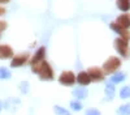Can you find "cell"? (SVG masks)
<instances>
[{"label":"cell","instance_id":"cell-1","mask_svg":"<svg viewBox=\"0 0 130 115\" xmlns=\"http://www.w3.org/2000/svg\"><path fill=\"white\" fill-rule=\"evenodd\" d=\"M31 71L37 73L39 80H42V81H52L55 79V72H53L51 64L47 60H43V61L38 63V64L31 66Z\"/></svg>","mask_w":130,"mask_h":115},{"label":"cell","instance_id":"cell-2","mask_svg":"<svg viewBox=\"0 0 130 115\" xmlns=\"http://www.w3.org/2000/svg\"><path fill=\"white\" fill-rule=\"evenodd\" d=\"M113 47L116 50V52L120 55L122 59H129L130 58V47H129V41L117 37L113 41Z\"/></svg>","mask_w":130,"mask_h":115},{"label":"cell","instance_id":"cell-3","mask_svg":"<svg viewBox=\"0 0 130 115\" xmlns=\"http://www.w3.org/2000/svg\"><path fill=\"white\" fill-rule=\"evenodd\" d=\"M121 64H122V61L118 56H109L103 63L102 68H103L105 75H113L115 72H117L118 69H120Z\"/></svg>","mask_w":130,"mask_h":115},{"label":"cell","instance_id":"cell-4","mask_svg":"<svg viewBox=\"0 0 130 115\" xmlns=\"http://www.w3.org/2000/svg\"><path fill=\"white\" fill-rule=\"evenodd\" d=\"M59 82L62 86H73L77 82V75L73 71H62L59 76Z\"/></svg>","mask_w":130,"mask_h":115},{"label":"cell","instance_id":"cell-5","mask_svg":"<svg viewBox=\"0 0 130 115\" xmlns=\"http://www.w3.org/2000/svg\"><path fill=\"white\" fill-rule=\"evenodd\" d=\"M109 29L113 31V33H116L118 37H121L126 41L130 42V30L129 29H124L121 28L120 25H118L116 21H112V22H109Z\"/></svg>","mask_w":130,"mask_h":115},{"label":"cell","instance_id":"cell-6","mask_svg":"<svg viewBox=\"0 0 130 115\" xmlns=\"http://www.w3.org/2000/svg\"><path fill=\"white\" fill-rule=\"evenodd\" d=\"M89 75L91 77V81L94 82H102L105 80V73L103 71V68H99V67H91L87 69Z\"/></svg>","mask_w":130,"mask_h":115},{"label":"cell","instance_id":"cell-7","mask_svg":"<svg viewBox=\"0 0 130 115\" xmlns=\"http://www.w3.org/2000/svg\"><path fill=\"white\" fill-rule=\"evenodd\" d=\"M29 52H24V54H20V55H14L10 60V67L12 68H18V67H22L25 66L26 63L29 61Z\"/></svg>","mask_w":130,"mask_h":115},{"label":"cell","instance_id":"cell-8","mask_svg":"<svg viewBox=\"0 0 130 115\" xmlns=\"http://www.w3.org/2000/svg\"><path fill=\"white\" fill-rule=\"evenodd\" d=\"M46 58V47L44 46H40L37 51H35V54L32 55V58L30 59V66H34V64H38V63L43 61Z\"/></svg>","mask_w":130,"mask_h":115},{"label":"cell","instance_id":"cell-9","mask_svg":"<svg viewBox=\"0 0 130 115\" xmlns=\"http://www.w3.org/2000/svg\"><path fill=\"white\" fill-rule=\"evenodd\" d=\"M116 22L120 25L121 28L124 29H130V13L129 12H125V13H121L116 17Z\"/></svg>","mask_w":130,"mask_h":115},{"label":"cell","instance_id":"cell-10","mask_svg":"<svg viewBox=\"0 0 130 115\" xmlns=\"http://www.w3.org/2000/svg\"><path fill=\"white\" fill-rule=\"evenodd\" d=\"M14 56L13 48L8 45H0V60H7Z\"/></svg>","mask_w":130,"mask_h":115},{"label":"cell","instance_id":"cell-11","mask_svg":"<svg viewBox=\"0 0 130 115\" xmlns=\"http://www.w3.org/2000/svg\"><path fill=\"white\" fill-rule=\"evenodd\" d=\"M77 82L81 86H87L90 85V84L92 82L91 81V77L89 75V72L87 71H81L77 73Z\"/></svg>","mask_w":130,"mask_h":115},{"label":"cell","instance_id":"cell-12","mask_svg":"<svg viewBox=\"0 0 130 115\" xmlns=\"http://www.w3.org/2000/svg\"><path fill=\"white\" fill-rule=\"evenodd\" d=\"M104 93H105V101H111V99H113L115 98V96H116V85L113 82H111V81H108V82H105V86H104Z\"/></svg>","mask_w":130,"mask_h":115},{"label":"cell","instance_id":"cell-13","mask_svg":"<svg viewBox=\"0 0 130 115\" xmlns=\"http://www.w3.org/2000/svg\"><path fill=\"white\" fill-rule=\"evenodd\" d=\"M89 96V90L86 86H78L73 90V97H75L77 99L82 101V99H86Z\"/></svg>","mask_w":130,"mask_h":115},{"label":"cell","instance_id":"cell-14","mask_svg":"<svg viewBox=\"0 0 130 115\" xmlns=\"http://www.w3.org/2000/svg\"><path fill=\"white\" fill-rule=\"evenodd\" d=\"M126 73H124V72H115L113 75H111V77H109V81L111 82H113L115 85L116 84H121V82H124L125 80H126Z\"/></svg>","mask_w":130,"mask_h":115},{"label":"cell","instance_id":"cell-15","mask_svg":"<svg viewBox=\"0 0 130 115\" xmlns=\"http://www.w3.org/2000/svg\"><path fill=\"white\" fill-rule=\"evenodd\" d=\"M116 7L122 13L130 10V0H116Z\"/></svg>","mask_w":130,"mask_h":115},{"label":"cell","instance_id":"cell-16","mask_svg":"<svg viewBox=\"0 0 130 115\" xmlns=\"http://www.w3.org/2000/svg\"><path fill=\"white\" fill-rule=\"evenodd\" d=\"M118 97L121 99H127L130 98V85H125L120 89V93H118Z\"/></svg>","mask_w":130,"mask_h":115},{"label":"cell","instance_id":"cell-17","mask_svg":"<svg viewBox=\"0 0 130 115\" xmlns=\"http://www.w3.org/2000/svg\"><path fill=\"white\" fill-rule=\"evenodd\" d=\"M69 106H70V109H72L73 111H81V110L83 109V106H82V103H81L79 99H73V101H70V102H69Z\"/></svg>","mask_w":130,"mask_h":115},{"label":"cell","instance_id":"cell-18","mask_svg":"<svg viewBox=\"0 0 130 115\" xmlns=\"http://www.w3.org/2000/svg\"><path fill=\"white\" fill-rule=\"evenodd\" d=\"M117 114L118 115H130V103L121 105V106L117 109Z\"/></svg>","mask_w":130,"mask_h":115},{"label":"cell","instance_id":"cell-19","mask_svg":"<svg viewBox=\"0 0 130 115\" xmlns=\"http://www.w3.org/2000/svg\"><path fill=\"white\" fill-rule=\"evenodd\" d=\"M10 77H12V73L8 68L0 67V80H9Z\"/></svg>","mask_w":130,"mask_h":115},{"label":"cell","instance_id":"cell-20","mask_svg":"<svg viewBox=\"0 0 130 115\" xmlns=\"http://www.w3.org/2000/svg\"><path fill=\"white\" fill-rule=\"evenodd\" d=\"M53 111H55L56 115H72L69 110H67V109L62 107V106H59V105L53 106Z\"/></svg>","mask_w":130,"mask_h":115},{"label":"cell","instance_id":"cell-21","mask_svg":"<svg viewBox=\"0 0 130 115\" xmlns=\"http://www.w3.org/2000/svg\"><path fill=\"white\" fill-rule=\"evenodd\" d=\"M29 88H30V84L27 81H21L20 85H18V89L22 94H27L29 93Z\"/></svg>","mask_w":130,"mask_h":115},{"label":"cell","instance_id":"cell-22","mask_svg":"<svg viewBox=\"0 0 130 115\" xmlns=\"http://www.w3.org/2000/svg\"><path fill=\"white\" fill-rule=\"evenodd\" d=\"M85 115H102V112H100L99 110H98L96 107H90V109L86 110Z\"/></svg>","mask_w":130,"mask_h":115},{"label":"cell","instance_id":"cell-23","mask_svg":"<svg viewBox=\"0 0 130 115\" xmlns=\"http://www.w3.org/2000/svg\"><path fill=\"white\" fill-rule=\"evenodd\" d=\"M8 28V22L4 20H0V33H3V31H5Z\"/></svg>","mask_w":130,"mask_h":115},{"label":"cell","instance_id":"cell-24","mask_svg":"<svg viewBox=\"0 0 130 115\" xmlns=\"http://www.w3.org/2000/svg\"><path fill=\"white\" fill-rule=\"evenodd\" d=\"M7 13V9L4 8V7H2V5H0V17H2V16H4Z\"/></svg>","mask_w":130,"mask_h":115},{"label":"cell","instance_id":"cell-25","mask_svg":"<svg viewBox=\"0 0 130 115\" xmlns=\"http://www.w3.org/2000/svg\"><path fill=\"white\" fill-rule=\"evenodd\" d=\"M10 2V0H0V5H2V4H8Z\"/></svg>","mask_w":130,"mask_h":115},{"label":"cell","instance_id":"cell-26","mask_svg":"<svg viewBox=\"0 0 130 115\" xmlns=\"http://www.w3.org/2000/svg\"><path fill=\"white\" fill-rule=\"evenodd\" d=\"M3 107H4V105H3V102H2V101H0V112H2Z\"/></svg>","mask_w":130,"mask_h":115},{"label":"cell","instance_id":"cell-27","mask_svg":"<svg viewBox=\"0 0 130 115\" xmlns=\"http://www.w3.org/2000/svg\"><path fill=\"white\" fill-rule=\"evenodd\" d=\"M0 38H2V33H0Z\"/></svg>","mask_w":130,"mask_h":115}]
</instances>
